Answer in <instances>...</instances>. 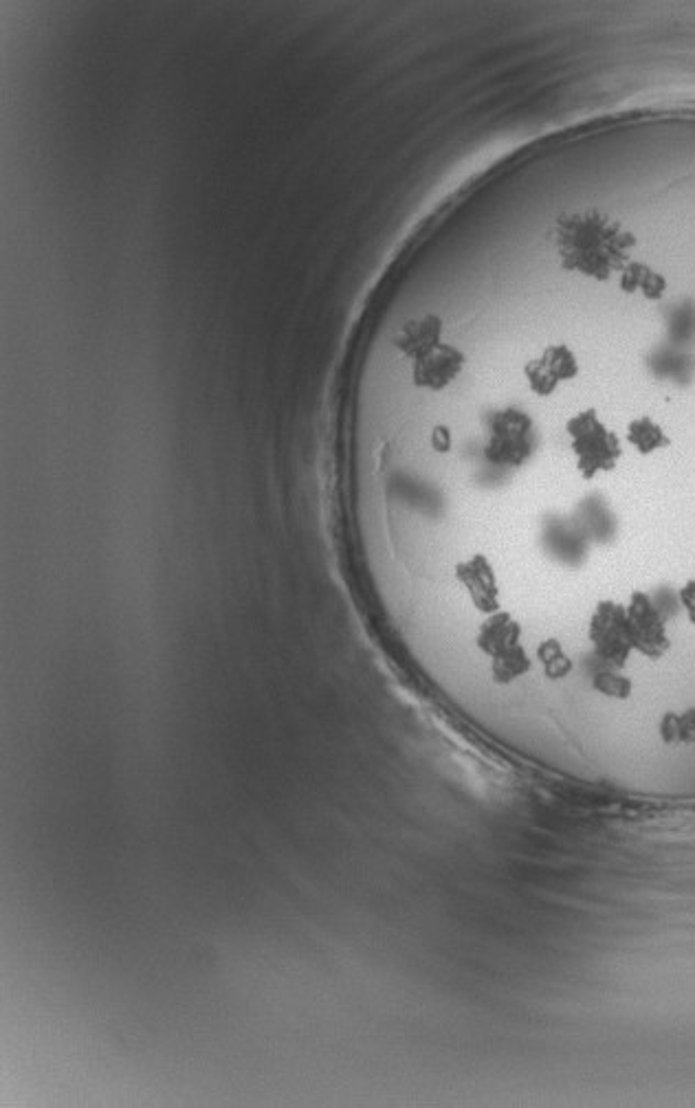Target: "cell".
<instances>
[{"instance_id": "1", "label": "cell", "mask_w": 695, "mask_h": 1108, "mask_svg": "<svg viewBox=\"0 0 695 1108\" xmlns=\"http://www.w3.org/2000/svg\"><path fill=\"white\" fill-rule=\"evenodd\" d=\"M605 416V414H603ZM608 418V416H605ZM610 420V418H608ZM623 445L638 458H654L658 453L674 449V436L665 427L663 420L654 414H634L625 420L623 431H619Z\"/></svg>"}]
</instances>
